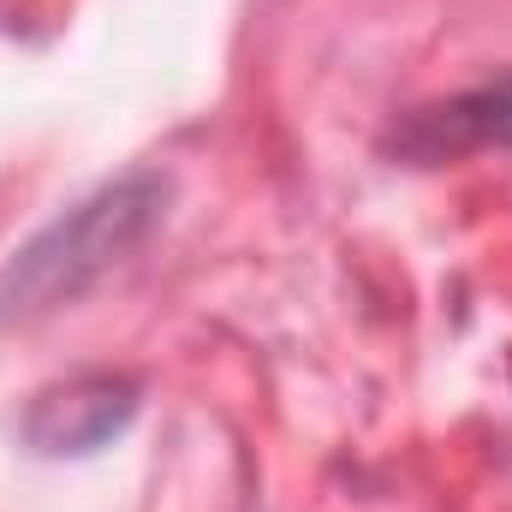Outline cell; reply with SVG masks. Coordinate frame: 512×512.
I'll return each instance as SVG.
<instances>
[{
    "instance_id": "6da1fadb",
    "label": "cell",
    "mask_w": 512,
    "mask_h": 512,
    "mask_svg": "<svg viewBox=\"0 0 512 512\" xmlns=\"http://www.w3.org/2000/svg\"><path fill=\"white\" fill-rule=\"evenodd\" d=\"M167 203V185L155 173H131L120 185L96 191L90 203H78L72 215H60L36 245H24L18 262H6L0 274V328L54 310L60 298H78L96 274H108L120 256L155 227Z\"/></svg>"
},
{
    "instance_id": "7a4b0ae2",
    "label": "cell",
    "mask_w": 512,
    "mask_h": 512,
    "mask_svg": "<svg viewBox=\"0 0 512 512\" xmlns=\"http://www.w3.org/2000/svg\"><path fill=\"white\" fill-rule=\"evenodd\" d=\"M137 382L114 370H90L72 382H54L36 393V405L24 411V441L48 459H84L102 453L108 441H120L137 417Z\"/></svg>"
},
{
    "instance_id": "3957f363",
    "label": "cell",
    "mask_w": 512,
    "mask_h": 512,
    "mask_svg": "<svg viewBox=\"0 0 512 512\" xmlns=\"http://www.w3.org/2000/svg\"><path fill=\"white\" fill-rule=\"evenodd\" d=\"M387 149L405 161H453V155H477V149H512V78L501 84H477L465 96L411 108L399 126L387 131Z\"/></svg>"
}]
</instances>
